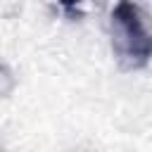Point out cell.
Wrapping results in <instances>:
<instances>
[{
    "label": "cell",
    "instance_id": "obj_3",
    "mask_svg": "<svg viewBox=\"0 0 152 152\" xmlns=\"http://www.w3.org/2000/svg\"><path fill=\"white\" fill-rule=\"evenodd\" d=\"M57 2H59L62 12H64L69 19L81 17V5H83V0H57Z\"/></svg>",
    "mask_w": 152,
    "mask_h": 152
},
{
    "label": "cell",
    "instance_id": "obj_2",
    "mask_svg": "<svg viewBox=\"0 0 152 152\" xmlns=\"http://www.w3.org/2000/svg\"><path fill=\"white\" fill-rule=\"evenodd\" d=\"M14 86H17V81H14L12 69L5 62H0V95H10L14 90Z\"/></svg>",
    "mask_w": 152,
    "mask_h": 152
},
{
    "label": "cell",
    "instance_id": "obj_1",
    "mask_svg": "<svg viewBox=\"0 0 152 152\" xmlns=\"http://www.w3.org/2000/svg\"><path fill=\"white\" fill-rule=\"evenodd\" d=\"M109 38L124 71H140L152 62V17L135 0H116L109 17Z\"/></svg>",
    "mask_w": 152,
    "mask_h": 152
}]
</instances>
